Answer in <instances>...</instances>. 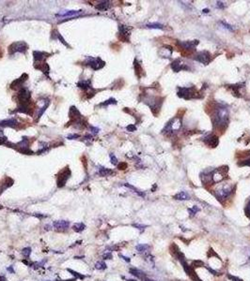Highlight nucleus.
Returning <instances> with one entry per match:
<instances>
[{
    "mask_svg": "<svg viewBox=\"0 0 250 281\" xmlns=\"http://www.w3.org/2000/svg\"><path fill=\"white\" fill-rule=\"evenodd\" d=\"M22 254L26 257V258H28L31 254V248L30 247H25L22 249Z\"/></svg>",
    "mask_w": 250,
    "mask_h": 281,
    "instance_id": "32",
    "label": "nucleus"
},
{
    "mask_svg": "<svg viewBox=\"0 0 250 281\" xmlns=\"http://www.w3.org/2000/svg\"><path fill=\"white\" fill-rule=\"evenodd\" d=\"M87 64L92 69L94 70H98L101 69L104 66V62L100 58H93V57H88L87 59Z\"/></svg>",
    "mask_w": 250,
    "mask_h": 281,
    "instance_id": "8",
    "label": "nucleus"
},
{
    "mask_svg": "<svg viewBox=\"0 0 250 281\" xmlns=\"http://www.w3.org/2000/svg\"><path fill=\"white\" fill-rule=\"evenodd\" d=\"M86 229V225L84 223H75L73 226V230L76 232H81Z\"/></svg>",
    "mask_w": 250,
    "mask_h": 281,
    "instance_id": "25",
    "label": "nucleus"
},
{
    "mask_svg": "<svg viewBox=\"0 0 250 281\" xmlns=\"http://www.w3.org/2000/svg\"><path fill=\"white\" fill-rule=\"evenodd\" d=\"M229 109L219 105L212 115V125L215 128H225L229 124Z\"/></svg>",
    "mask_w": 250,
    "mask_h": 281,
    "instance_id": "1",
    "label": "nucleus"
},
{
    "mask_svg": "<svg viewBox=\"0 0 250 281\" xmlns=\"http://www.w3.org/2000/svg\"><path fill=\"white\" fill-rule=\"evenodd\" d=\"M206 267H207V269H208V270H209V271H210V272H211V273H212V274H214V276H217V274H217V272H216V271H214V270H212V268L208 267V266H206Z\"/></svg>",
    "mask_w": 250,
    "mask_h": 281,
    "instance_id": "43",
    "label": "nucleus"
},
{
    "mask_svg": "<svg viewBox=\"0 0 250 281\" xmlns=\"http://www.w3.org/2000/svg\"><path fill=\"white\" fill-rule=\"evenodd\" d=\"M124 186L127 187V188H131V189H133L134 192H135L138 195H139V196H141V197H145V193L141 192L140 190H138V188H135L133 187V186H131V185H129V184H124Z\"/></svg>",
    "mask_w": 250,
    "mask_h": 281,
    "instance_id": "27",
    "label": "nucleus"
},
{
    "mask_svg": "<svg viewBox=\"0 0 250 281\" xmlns=\"http://www.w3.org/2000/svg\"><path fill=\"white\" fill-rule=\"evenodd\" d=\"M110 158H111L112 164H114V165H117V164H118V159H117V158L115 157L114 154H110Z\"/></svg>",
    "mask_w": 250,
    "mask_h": 281,
    "instance_id": "35",
    "label": "nucleus"
},
{
    "mask_svg": "<svg viewBox=\"0 0 250 281\" xmlns=\"http://www.w3.org/2000/svg\"><path fill=\"white\" fill-rule=\"evenodd\" d=\"M194 59L196 61L202 63L203 65H208L212 60V55H211V53L209 52L201 51V52H199L198 53H196V55H195V57H194Z\"/></svg>",
    "mask_w": 250,
    "mask_h": 281,
    "instance_id": "7",
    "label": "nucleus"
},
{
    "mask_svg": "<svg viewBox=\"0 0 250 281\" xmlns=\"http://www.w3.org/2000/svg\"><path fill=\"white\" fill-rule=\"evenodd\" d=\"M146 27L148 28H152V29H163L164 26L162 23H149V25L146 26Z\"/></svg>",
    "mask_w": 250,
    "mask_h": 281,
    "instance_id": "26",
    "label": "nucleus"
},
{
    "mask_svg": "<svg viewBox=\"0 0 250 281\" xmlns=\"http://www.w3.org/2000/svg\"><path fill=\"white\" fill-rule=\"evenodd\" d=\"M234 190V188H231V187H224L222 188H220L218 190H216L215 192H214V196H215V198L219 201H223L225 200H227L229 197L230 196V194L233 192Z\"/></svg>",
    "mask_w": 250,
    "mask_h": 281,
    "instance_id": "5",
    "label": "nucleus"
},
{
    "mask_svg": "<svg viewBox=\"0 0 250 281\" xmlns=\"http://www.w3.org/2000/svg\"><path fill=\"white\" fill-rule=\"evenodd\" d=\"M177 94L179 98L184 99H192L198 98V91L195 87H178Z\"/></svg>",
    "mask_w": 250,
    "mask_h": 281,
    "instance_id": "3",
    "label": "nucleus"
},
{
    "mask_svg": "<svg viewBox=\"0 0 250 281\" xmlns=\"http://www.w3.org/2000/svg\"><path fill=\"white\" fill-rule=\"evenodd\" d=\"M173 198L175 200H178V201H187V200H190V196L185 192V191H181L180 193L174 195Z\"/></svg>",
    "mask_w": 250,
    "mask_h": 281,
    "instance_id": "18",
    "label": "nucleus"
},
{
    "mask_svg": "<svg viewBox=\"0 0 250 281\" xmlns=\"http://www.w3.org/2000/svg\"><path fill=\"white\" fill-rule=\"evenodd\" d=\"M103 258H104V260H111L113 257H112V254H111V253H104V256H103Z\"/></svg>",
    "mask_w": 250,
    "mask_h": 281,
    "instance_id": "40",
    "label": "nucleus"
},
{
    "mask_svg": "<svg viewBox=\"0 0 250 281\" xmlns=\"http://www.w3.org/2000/svg\"><path fill=\"white\" fill-rule=\"evenodd\" d=\"M160 98H154V97H148L144 99V102L150 106V108L151 110V112H153L154 113H156L160 111L161 105H162V101H161Z\"/></svg>",
    "mask_w": 250,
    "mask_h": 281,
    "instance_id": "4",
    "label": "nucleus"
},
{
    "mask_svg": "<svg viewBox=\"0 0 250 281\" xmlns=\"http://www.w3.org/2000/svg\"><path fill=\"white\" fill-rule=\"evenodd\" d=\"M7 270H8V271H10V272H11V273H14V270H13V269L11 268V267H9V268L7 269Z\"/></svg>",
    "mask_w": 250,
    "mask_h": 281,
    "instance_id": "48",
    "label": "nucleus"
},
{
    "mask_svg": "<svg viewBox=\"0 0 250 281\" xmlns=\"http://www.w3.org/2000/svg\"><path fill=\"white\" fill-rule=\"evenodd\" d=\"M27 44L24 41H18V42L12 43L10 48H9V52L10 55L15 53H26V51L27 50Z\"/></svg>",
    "mask_w": 250,
    "mask_h": 281,
    "instance_id": "6",
    "label": "nucleus"
},
{
    "mask_svg": "<svg viewBox=\"0 0 250 281\" xmlns=\"http://www.w3.org/2000/svg\"><path fill=\"white\" fill-rule=\"evenodd\" d=\"M247 155H249V156H250V151H248V152H247Z\"/></svg>",
    "mask_w": 250,
    "mask_h": 281,
    "instance_id": "54",
    "label": "nucleus"
},
{
    "mask_svg": "<svg viewBox=\"0 0 250 281\" xmlns=\"http://www.w3.org/2000/svg\"><path fill=\"white\" fill-rule=\"evenodd\" d=\"M71 175V172L68 168H65V170H63L58 175V179H57V187L58 188H62L63 186H65L67 180L69 179Z\"/></svg>",
    "mask_w": 250,
    "mask_h": 281,
    "instance_id": "9",
    "label": "nucleus"
},
{
    "mask_svg": "<svg viewBox=\"0 0 250 281\" xmlns=\"http://www.w3.org/2000/svg\"><path fill=\"white\" fill-rule=\"evenodd\" d=\"M204 142L210 147H216L219 145V138L216 135H209L204 138Z\"/></svg>",
    "mask_w": 250,
    "mask_h": 281,
    "instance_id": "13",
    "label": "nucleus"
},
{
    "mask_svg": "<svg viewBox=\"0 0 250 281\" xmlns=\"http://www.w3.org/2000/svg\"><path fill=\"white\" fill-rule=\"evenodd\" d=\"M109 7H110V2L109 1H103V2H101L100 4H98L96 6V9H99V10L104 11V10L108 9Z\"/></svg>",
    "mask_w": 250,
    "mask_h": 281,
    "instance_id": "20",
    "label": "nucleus"
},
{
    "mask_svg": "<svg viewBox=\"0 0 250 281\" xmlns=\"http://www.w3.org/2000/svg\"><path fill=\"white\" fill-rule=\"evenodd\" d=\"M44 55H48L43 53V52H34V58H35V60H37L38 62L43 60L44 57H45Z\"/></svg>",
    "mask_w": 250,
    "mask_h": 281,
    "instance_id": "23",
    "label": "nucleus"
},
{
    "mask_svg": "<svg viewBox=\"0 0 250 281\" xmlns=\"http://www.w3.org/2000/svg\"><path fill=\"white\" fill-rule=\"evenodd\" d=\"M26 74H24L22 77H20L19 79L18 80H16V81H14L12 83H11V88H17L18 86H20L21 85V83H23L24 82H25L26 79H24V77H26Z\"/></svg>",
    "mask_w": 250,
    "mask_h": 281,
    "instance_id": "24",
    "label": "nucleus"
},
{
    "mask_svg": "<svg viewBox=\"0 0 250 281\" xmlns=\"http://www.w3.org/2000/svg\"><path fill=\"white\" fill-rule=\"evenodd\" d=\"M171 69H173L175 72H180L181 70H188L189 68L185 63H183L181 59H176L171 64Z\"/></svg>",
    "mask_w": 250,
    "mask_h": 281,
    "instance_id": "10",
    "label": "nucleus"
},
{
    "mask_svg": "<svg viewBox=\"0 0 250 281\" xmlns=\"http://www.w3.org/2000/svg\"><path fill=\"white\" fill-rule=\"evenodd\" d=\"M199 40H187V41H179L178 44L180 45L182 48L185 50H194L196 47V45H199Z\"/></svg>",
    "mask_w": 250,
    "mask_h": 281,
    "instance_id": "12",
    "label": "nucleus"
},
{
    "mask_svg": "<svg viewBox=\"0 0 250 281\" xmlns=\"http://www.w3.org/2000/svg\"><path fill=\"white\" fill-rule=\"evenodd\" d=\"M56 281H75V278L74 279H68V280H56Z\"/></svg>",
    "mask_w": 250,
    "mask_h": 281,
    "instance_id": "49",
    "label": "nucleus"
},
{
    "mask_svg": "<svg viewBox=\"0 0 250 281\" xmlns=\"http://www.w3.org/2000/svg\"><path fill=\"white\" fill-rule=\"evenodd\" d=\"M199 211V208L198 206H194V207H192V208H189V209H188V212H189L190 218H193Z\"/></svg>",
    "mask_w": 250,
    "mask_h": 281,
    "instance_id": "29",
    "label": "nucleus"
},
{
    "mask_svg": "<svg viewBox=\"0 0 250 281\" xmlns=\"http://www.w3.org/2000/svg\"><path fill=\"white\" fill-rule=\"evenodd\" d=\"M81 13H83V10H63L56 14L57 17L59 18H71L74 16H78Z\"/></svg>",
    "mask_w": 250,
    "mask_h": 281,
    "instance_id": "11",
    "label": "nucleus"
},
{
    "mask_svg": "<svg viewBox=\"0 0 250 281\" xmlns=\"http://www.w3.org/2000/svg\"><path fill=\"white\" fill-rule=\"evenodd\" d=\"M239 166H248L250 167V158L246 159V160H243V161H240L239 163H238Z\"/></svg>",
    "mask_w": 250,
    "mask_h": 281,
    "instance_id": "34",
    "label": "nucleus"
},
{
    "mask_svg": "<svg viewBox=\"0 0 250 281\" xmlns=\"http://www.w3.org/2000/svg\"><path fill=\"white\" fill-rule=\"evenodd\" d=\"M16 125H18V123L13 118L8 119V120H3L0 122V126H3V127H15Z\"/></svg>",
    "mask_w": 250,
    "mask_h": 281,
    "instance_id": "19",
    "label": "nucleus"
},
{
    "mask_svg": "<svg viewBox=\"0 0 250 281\" xmlns=\"http://www.w3.org/2000/svg\"><path fill=\"white\" fill-rule=\"evenodd\" d=\"M120 257L121 258H122L125 261H127V262H130V258H128V257H125V256H123V255H120Z\"/></svg>",
    "mask_w": 250,
    "mask_h": 281,
    "instance_id": "44",
    "label": "nucleus"
},
{
    "mask_svg": "<svg viewBox=\"0 0 250 281\" xmlns=\"http://www.w3.org/2000/svg\"><path fill=\"white\" fill-rule=\"evenodd\" d=\"M67 271L70 272L75 278H78V279H84L85 278V276H83L82 274H79V273H77V272H75L74 270H71V269H67Z\"/></svg>",
    "mask_w": 250,
    "mask_h": 281,
    "instance_id": "28",
    "label": "nucleus"
},
{
    "mask_svg": "<svg viewBox=\"0 0 250 281\" xmlns=\"http://www.w3.org/2000/svg\"><path fill=\"white\" fill-rule=\"evenodd\" d=\"M217 7H218V8L223 9V8H224V5H223V3H222V2H217Z\"/></svg>",
    "mask_w": 250,
    "mask_h": 281,
    "instance_id": "46",
    "label": "nucleus"
},
{
    "mask_svg": "<svg viewBox=\"0 0 250 281\" xmlns=\"http://www.w3.org/2000/svg\"><path fill=\"white\" fill-rule=\"evenodd\" d=\"M98 173L101 176H109V175L113 174L114 172L110 169H107V168H101V169H99Z\"/></svg>",
    "mask_w": 250,
    "mask_h": 281,
    "instance_id": "21",
    "label": "nucleus"
},
{
    "mask_svg": "<svg viewBox=\"0 0 250 281\" xmlns=\"http://www.w3.org/2000/svg\"><path fill=\"white\" fill-rule=\"evenodd\" d=\"M78 135H70V136H68V138L69 139H71V138H78Z\"/></svg>",
    "mask_w": 250,
    "mask_h": 281,
    "instance_id": "47",
    "label": "nucleus"
},
{
    "mask_svg": "<svg viewBox=\"0 0 250 281\" xmlns=\"http://www.w3.org/2000/svg\"><path fill=\"white\" fill-rule=\"evenodd\" d=\"M243 83H239V85H229V88H230L232 90V93H233L234 96L236 97H240L241 92H240V89L243 88Z\"/></svg>",
    "mask_w": 250,
    "mask_h": 281,
    "instance_id": "16",
    "label": "nucleus"
},
{
    "mask_svg": "<svg viewBox=\"0 0 250 281\" xmlns=\"http://www.w3.org/2000/svg\"><path fill=\"white\" fill-rule=\"evenodd\" d=\"M95 268L98 269V270H104V269H106V264L104 261H97L95 263Z\"/></svg>",
    "mask_w": 250,
    "mask_h": 281,
    "instance_id": "30",
    "label": "nucleus"
},
{
    "mask_svg": "<svg viewBox=\"0 0 250 281\" xmlns=\"http://www.w3.org/2000/svg\"><path fill=\"white\" fill-rule=\"evenodd\" d=\"M221 25H222V26H224V27H225V28H228L229 30H230V31L233 30V28L231 27V26H230V25H229V23H227L226 22H223V21H222V22H221Z\"/></svg>",
    "mask_w": 250,
    "mask_h": 281,
    "instance_id": "37",
    "label": "nucleus"
},
{
    "mask_svg": "<svg viewBox=\"0 0 250 281\" xmlns=\"http://www.w3.org/2000/svg\"><path fill=\"white\" fill-rule=\"evenodd\" d=\"M182 125V118L181 117H175L173 119H171V120L165 125V127L163 129V133L168 134V135L173 134L174 132H176V131H178L181 128Z\"/></svg>",
    "mask_w": 250,
    "mask_h": 281,
    "instance_id": "2",
    "label": "nucleus"
},
{
    "mask_svg": "<svg viewBox=\"0 0 250 281\" xmlns=\"http://www.w3.org/2000/svg\"><path fill=\"white\" fill-rule=\"evenodd\" d=\"M136 250H138V252L139 253H144L146 251H148L150 249V246L149 245H144V244H140V245H138V246L135 247Z\"/></svg>",
    "mask_w": 250,
    "mask_h": 281,
    "instance_id": "22",
    "label": "nucleus"
},
{
    "mask_svg": "<svg viewBox=\"0 0 250 281\" xmlns=\"http://www.w3.org/2000/svg\"><path fill=\"white\" fill-rule=\"evenodd\" d=\"M202 11H203V13H208V12H209V9H204Z\"/></svg>",
    "mask_w": 250,
    "mask_h": 281,
    "instance_id": "51",
    "label": "nucleus"
},
{
    "mask_svg": "<svg viewBox=\"0 0 250 281\" xmlns=\"http://www.w3.org/2000/svg\"><path fill=\"white\" fill-rule=\"evenodd\" d=\"M5 142H6L5 137H0V145H2V143H4Z\"/></svg>",
    "mask_w": 250,
    "mask_h": 281,
    "instance_id": "45",
    "label": "nucleus"
},
{
    "mask_svg": "<svg viewBox=\"0 0 250 281\" xmlns=\"http://www.w3.org/2000/svg\"><path fill=\"white\" fill-rule=\"evenodd\" d=\"M118 31H120L121 36H122V39L125 40H128L130 37V28L126 26H118Z\"/></svg>",
    "mask_w": 250,
    "mask_h": 281,
    "instance_id": "15",
    "label": "nucleus"
},
{
    "mask_svg": "<svg viewBox=\"0 0 250 281\" xmlns=\"http://www.w3.org/2000/svg\"><path fill=\"white\" fill-rule=\"evenodd\" d=\"M130 274H132L133 276H135V277H138V279H144L146 277V274H144V272H142L138 269H135V268H131L130 269Z\"/></svg>",
    "mask_w": 250,
    "mask_h": 281,
    "instance_id": "17",
    "label": "nucleus"
},
{
    "mask_svg": "<svg viewBox=\"0 0 250 281\" xmlns=\"http://www.w3.org/2000/svg\"><path fill=\"white\" fill-rule=\"evenodd\" d=\"M133 226L135 227V228H138V230H140L141 231H144V230H145V228L147 227V226H145V225H139V224H134Z\"/></svg>",
    "mask_w": 250,
    "mask_h": 281,
    "instance_id": "36",
    "label": "nucleus"
},
{
    "mask_svg": "<svg viewBox=\"0 0 250 281\" xmlns=\"http://www.w3.org/2000/svg\"><path fill=\"white\" fill-rule=\"evenodd\" d=\"M127 281H135V280H134V279H127Z\"/></svg>",
    "mask_w": 250,
    "mask_h": 281,
    "instance_id": "53",
    "label": "nucleus"
},
{
    "mask_svg": "<svg viewBox=\"0 0 250 281\" xmlns=\"http://www.w3.org/2000/svg\"><path fill=\"white\" fill-rule=\"evenodd\" d=\"M202 266H205V265H204V262L201 261H194L191 264V267L193 269L196 268V267H202Z\"/></svg>",
    "mask_w": 250,
    "mask_h": 281,
    "instance_id": "31",
    "label": "nucleus"
},
{
    "mask_svg": "<svg viewBox=\"0 0 250 281\" xmlns=\"http://www.w3.org/2000/svg\"><path fill=\"white\" fill-rule=\"evenodd\" d=\"M246 215H247V217L250 218V200H249V201H248V203H247V205H246Z\"/></svg>",
    "mask_w": 250,
    "mask_h": 281,
    "instance_id": "38",
    "label": "nucleus"
},
{
    "mask_svg": "<svg viewBox=\"0 0 250 281\" xmlns=\"http://www.w3.org/2000/svg\"><path fill=\"white\" fill-rule=\"evenodd\" d=\"M53 226L55 227L57 230H60V231H64L69 228L70 226V222L66 220H57L53 223Z\"/></svg>",
    "mask_w": 250,
    "mask_h": 281,
    "instance_id": "14",
    "label": "nucleus"
},
{
    "mask_svg": "<svg viewBox=\"0 0 250 281\" xmlns=\"http://www.w3.org/2000/svg\"><path fill=\"white\" fill-rule=\"evenodd\" d=\"M110 104H117V100L115 99H109L108 100L101 103V106H107V105H110Z\"/></svg>",
    "mask_w": 250,
    "mask_h": 281,
    "instance_id": "33",
    "label": "nucleus"
},
{
    "mask_svg": "<svg viewBox=\"0 0 250 281\" xmlns=\"http://www.w3.org/2000/svg\"><path fill=\"white\" fill-rule=\"evenodd\" d=\"M125 168H127L126 163H121L120 165H118V169L120 170H125Z\"/></svg>",
    "mask_w": 250,
    "mask_h": 281,
    "instance_id": "42",
    "label": "nucleus"
},
{
    "mask_svg": "<svg viewBox=\"0 0 250 281\" xmlns=\"http://www.w3.org/2000/svg\"><path fill=\"white\" fill-rule=\"evenodd\" d=\"M126 128H127L128 131H131V132H133V131H135V130L136 129V128H135V125H129Z\"/></svg>",
    "mask_w": 250,
    "mask_h": 281,
    "instance_id": "39",
    "label": "nucleus"
},
{
    "mask_svg": "<svg viewBox=\"0 0 250 281\" xmlns=\"http://www.w3.org/2000/svg\"><path fill=\"white\" fill-rule=\"evenodd\" d=\"M228 277H229L230 280H232V281H243L242 279L238 278V277H232V276H230V274H228Z\"/></svg>",
    "mask_w": 250,
    "mask_h": 281,
    "instance_id": "41",
    "label": "nucleus"
},
{
    "mask_svg": "<svg viewBox=\"0 0 250 281\" xmlns=\"http://www.w3.org/2000/svg\"><path fill=\"white\" fill-rule=\"evenodd\" d=\"M0 281H6V278L4 277H0Z\"/></svg>",
    "mask_w": 250,
    "mask_h": 281,
    "instance_id": "52",
    "label": "nucleus"
},
{
    "mask_svg": "<svg viewBox=\"0 0 250 281\" xmlns=\"http://www.w3.org/2000/svg\"><path fill=\"white\" fill-rule=\"evenodd\" d=\"M143 281H155V280H151V279H149V278L145 277L144 279H143Z\"/></svg>",
    "mask_w": 250,
    "mask_h": 281,
    "instance_id": "50",
    "label": "nucleus"
}]
</instances>
